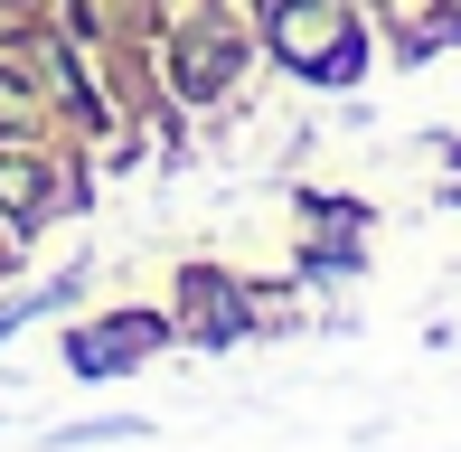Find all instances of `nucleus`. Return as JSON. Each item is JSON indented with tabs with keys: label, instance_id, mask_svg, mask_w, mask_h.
Segmentation results:
<instances>
[{
	"label": "nucleus",
	"instance_id": "f257e3e1",
	"mask_svg": "<svg viewBox=\"0 0 461 452\" xmlns=\"http://www.w3.org/2000/svg\"><path fill=\"white\" fill-rule=\"evenodd\" d=\"M0 208H38V170H29V160L0 170Z\"/></svg>",
	"mask_w": 461,
	"mask_h": 452
}]
</instances>
